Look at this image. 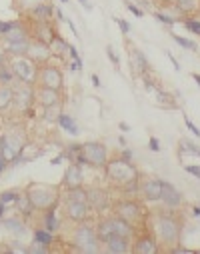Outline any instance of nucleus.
Segmentation results:
<instances>
[{
	"label": "nucleus",
	"instance_id": "nucleus-1",
	"mask_svg": "<svg viewBox=\"0 0 200 254\" xmlns=\"http://www.w3.org/2000/svg\"><path fill=\"white\" fill-rule=\"evenodd\" d=\"M104 170H106V178L112 184L124 188L126 192H130V190L134 192V190H136V186H138V168L132 162L116 158V160L106 162Z\"/></svg>",
	"mask_w": 200,
	"mask_h": 254
},
{
	"label": "nucleus",
	"instance_id": "nucleus-2",
	"mask_svg": "<svg viewBox=\"0 0 200 254\" xmlns=\"http://www.w3.org/2000/svg\"><path fill=\"white\" fill-rule=\"evenodd\" d=\"M26 196H28L30 204L34 206V210L56 208V204L60 200L58 186H50V184H42V182H32L26 188Z\"/></svg>",
	"mask_w": 200,
	"mask_h": 254
},
{
	"label": "nucleus",
	"instance_id": "nucleus-3",
	"mask_svg": "<svg viewBox=\"0 0 200 254\" xmlns=\"http://www.w3.org/2000/svg\"><path fill=\"white\" fill-rule=\"evenodd\" d=\"M88 196H86V190L82 186L70 188L68 190V200H66V216L74 222H84L88 216Z\"/></svg>",
	"mask_w": 200,
	"mask_h": 254
},
{
	"label": "nucleus",
	"instance_id": "nucleus-4",
	"mask_svg": "<svg viewBox=\"0 0 200 254\" xmlns=\"http://www.w3.org/2000/svg\"><path fill=\"white\" fill-rule=\"evenodd\" d=\"M38 64L34 60H30L28 56H18L12 60L10 64V70H12V76H16L20 82L24 84H34V80L38 78Z\"/></svg>",
	"mask_w": 200,
	"mask_h": 254
},
{
	"label": "nucleus",
	"instance_id": "nucleus-5",
	"mask_svg": "<svg viewBox=\"0 0 200 254\" xmlns=\"http://www.w3.org/2000/svg\"><path fill=\"white\" fill-rule=\"evenodd\" d=\"M74 242L76 246L82 250V252H88V254H94L100 250V240H98V234L92 226H78L76 232H74Z\"/></svg>",
	"mask_w": 200,
	"mask_h": 254
},
{
	"label": "nucleus",
	"instance_id": "nucleus-6",
	"mask_svg": "<svg viewBox=\"0 0 200 254\" xmlns=\"http://www.w3.org/2000/svg\"><path fill=\"white\" fill-rule=\"evenodd\" d=\"M24 144H26V140H24L22 134H18V132L4 134L2 138H0V146H2L0 148V156H2L6 162H12V160L18 158V154H20Z\"/></svg>",
	"mask_w": 200,
	"mask_h": 254
},
{
	"label": "nucleus",
	"instance_id": "nucleus-7",
	"mask_svg": "<svg viewBox=\"0 0 200 254\" xmlns=\"http://www.w3.org/2000/svg\"><path fill=\"white\" fill-rule=\"evenodd\" d=\"M82 156H84V164L96 166V168H104L108 162V152L106 146L100 142H86L82 144Z\"/></svg>",
	"mask_w": 200,
	"mask_h": 254
},
{
	"label": "nucleus",
	"instance_id": "nucleus-8",
	"mask_svg": "<svg viewBox=\"0 0 200 254\" xmlns=\"http://www.w3.org/2000/svg\"><path fill=\"white\" fill-rule=\"evenodd\" d=\"M156 232L166 244H176L178 238H180V224H178L176 218L164 214L156 220Z\"/></svg>",
	"mask_w": 200,
	"mask_h": 254
},
{
	"label": "nucleus",
	"instance_id": "nucleus-9",
	"mask_svg": "<svg viewBox=\"0 0 200 254\" xmlns=\"http://www.w3.org/2000/svg\"><path fill=\"white\" fill-rule=\"evenodd\" d=\"M38 82H40L44 88L60 90V88H62V82H64V78H62V72H60L56 66H50V64H46V66H42V68L38 70Z\"/></svg>",
	"mask_w": 200,
	"mask_h": 254
},
{
	"label": "nucleus",
	"instance_id": "nucleus-10",
	"mask_svg": "<svg viewBox=\"0 0 200 254\" xmlns=\"http://www.w3.org/2000/svg\"><path fill=\"white\" fill-rule=\"evenodd\" d=\"M12 102L18 106V110H30L32 102H34V90H32V84H20L18 90H14V98Z\"/></svg>",
	"mask_w": 200,
	"mask_h": 254
},
{
	"label": "nucleus",
	"instance_id": "nucleus-11",
	"mask_svg": "<svg viewBox=\"0 0 200 254\" xmlns=\"http://www.w3.org/2000/svg\"><path fill=\"white\" fill-rule=\"evenodd\" d=\"M86 196H88V206L96 212H102L108 206V194L104 192L102 188H90L86 190Z\"/></svg>",
	"mask_w": 200,
	"mask_h": 254
},
{
	"label": "nucleus",
	"instance_id": "nucleus-12",
	"mask_svg": "<svg viewBox=\"0 0 200 254\" xmlns=\"http://www.w3.org/2000/svg\"><path fill=\"white\" fill-rule=\"evenodd\" d=\"M116 216L122 218V220H126L128 224H132V222H134V220L140 216V208H138L136 202L126 200V202H120V204L116 206Z\"/></svg>",
	"mask_w": 200,
	"mask_h": 254
},
{
	"label": "nucleus",
	"instance_id": "nucleus-13",
	"mask_svg": "<svg viewBox=\"0 0 200 254\" xmlns=\"http://www.w3.org/2000/svg\"><path fill=\"white\" fill-rule=\"evenodd\" d=\"M26 56H28L30 60H34L36 64H40V62H46V60L52 56V48L46 46V44H42V42H36V40H34V44L30 42Z\"/></svg>",
	"mask_w": 200,
	"mask_h": 254
},
{
	"label": "nucleus",
	"instance_id": "nucleus-14",
	"mask_svg": "<svg viewBox=\"0 0 200 254\" xmlns=\"http://www.w3.org/2000/svg\"><path fill=\"white\" fill-rule=\"evenodd\" d=\"M54 38H56V32L50 26V22H36V28H34V40L36 42L50 46L54 42Z\"/></svg>",
	"mask_w": 200,
	"mask_h": 254
},
{
	"label": "nucleus",
	"instance_id": "nucleus-15",
	"mask_svg": "<svg viewBox=\"0 0 200 254\" xmlns=\"http://www.w3.org/2000/svg\"><path fill=\"white\" fill-rule=\"evenodd\" d=\"M64 186L66 188H76V186H82V168L80 164H70L64 172Z\"/></svg>",
	"mask_w": 200,
	"mask_h": 254
},
{
	"label": "nucleus",
	"instance_id": "nucleus-16",
	"mask_svg": "<svg viewBox=\"0 0 200 254\" xmlns=\"http://www.w3.org/2000/svg\"><path fill=\"white\" fill-rule=\"evenodd\" d=\"M142 196L146 200H160V196H162V180H148L142 186Z\"/></svg>",
	"mask_w": 200,
	"mask_h": 254
},
{
	"label": "nucleus",
	"instance_id": "nucleus-17",
	"mask_svg": "<svg viewBox=\"0 0 200 254\" xmlns=\"http://www.w3.org/2000/svg\"><path fill=\"white\" fill-rule=\"evenodd\" d=\"M104 244H106V252H126L128 250V238L126 236L112 234L104 240Z\"/></svg>",
	"mask_w": 200,
	"mask_h": 254
},
{
	"label": "nucleus",
	"instance_id": "nucleus-18",
	"mask_svg": "<svg viewBox=\"0 0 200 254\" xmlns=\"http://www.w3.org/2000/svg\"><path fill=\"white\" fill-rule=\"evenodd\" d=\"M168 206H178L180 202H182V198H180V194L176 192V188L174 186H170L168 182H162V196H160Z\"/></svg>",
	"mask_w": 200,
	"mask_h": 254
},
{
	"label": "nucleus",
	"instance_id": "nucleus-19",
	"mask_svg": "<svg viewBox=\"0 0 200 254\" xmlns=\"http://www.w3.org/2000/svg\"><path fill=\"white\" fill-rule=\"evenodd\" d=\"M38 102L46 108V106H52V104H58L60 102V94L58 90H52V88H40L38 90Z\"/></svg>",
	"mask_w": 200,
	"mask_h": 254
},
{
	"label": "nucleus",
	"instance_id": "nucleus-20",
	"mask_svg": "<svg viewBox=\"0 0 200 254\" xmlns=\"http://www.w3.org/2000/svg\"><path fill=\"white\" fill-rule=\"evenodd\" d=\"M28 38H22V40H14V42H4V50L10 52V54H18V56H26L28 52Z\"/></svg>",
	"mask_w": 200,
	"mask_h": 254
},
{
	"label": "nucleus",
	"instance_id": "nucleus-21",
	"mask_svg": "<svg viewBox=\"0 0 200 254\" xmlns=\"http://www.w3.org/2000/svg\"><path fill=\"white\" fill-rule=\"evenodd\" d=\"M132 250H134L136 254H156L158 252V248H156V244H154L152 238H140Z\"/></svg>",
	"mask_w": 200,
	"mask_h": 254
},
{
	"label": "nucleus",
	"instance_id": "nucleus-22",
	"mask_svg": "<svg viewBox=\"0 0 200 254\" xmlns=\"http://www.w3.org/2000/svg\"><path fill=\"white\" fill-rule=\"evenodd\" d=\"M176 10L180 14H192L200 10V0H176Z\"/></svg>",
	"mask_w": 200,
	"mask_h": 254
},
{
	"label": "nucleus",
	"instance_id": "nucleus-23",
	"mask_svg": "<svg viewBox=\"0 0 200 254\" xmlns=\"http://www.w3.org/2000/svg\"><path fill=\"white\" fill-rule=\"evenodd\" d=\"M52 6H48V4H38L36 8H32V14H34V18H36V22H50V16H52Z\"/></svg>",
	"mask_w": 200,
	"mask_h": 254
},
{
	"label": "nucleus",
	"instance_id": "nucleus-24",
	"mask_svg": "<svg viewBox=\"0 0 200 254\" xmlns=\"http://www.w3.org/2000/svg\"><path fill=\"white\" fill-rule=\"evenodd\" d=\"M14 90L10 86H0V110H6L12 104Z\"/></svg>",
	"mask_w": 200,
	"mask_h": 254
},
{
	"label": "nucleus",
	"instance_id": "nucleus-25",
	"mask_svg": "<svg viewBox=\"0 0 200 254\" xmlns=\"http://www.w3.org/2000/svg\"><path fill=\"white\" fill-rule=\"evenodd\" d=\"M58 122L62 124V128H64L66 132H70V134H78V126H76V122H74L68 114H60Z\"/></svg>",
	"mask_w": 200,
	"mask_h": 254
},
{
	"label": "nucleus",
	"instance_id": "nucleus-26",
	"mask_svg": "<svg viewBox=\"0 0 200 254\" xmlns=\"http://www.w3.org/2000/svg\"><path fill=\"white\" fill-rule=\"evenodd\" d=\"M60 102L58 104H52V106H46V114H44V120L46 122H54L60 118Z\"/></svg>",
	"mask_w": 200,
	"mask_h": 254
},
{
	"label": "nucleus",
	"instance_id": "nucleus-27",
	"mask_svg": "<svg viewBox=\"0 0 200 254\" xmlns=\"http://www.w3.org/2000/svg\"><path fill=\"white\" fill-rule=\"evenodd\" d=\"M2 224H4L10 232H18V234H22V232H24V224H22L20 220H16V218H4V220H2Z\"/></svg>",
	"mask_w": 200,
	"mask_h": 254
},
{
	"label": "nucleus",
	"instance_id": "nucleus-28",
	"mask_svg": "<svg viewBox=\"0 0 200 254\" xmlns=\"http://www.w3.org/2000/svg\"><path fill=\"white\" fill-rule=\"evenodd\" d=\"M16 206L20 208V212H22V214H30V212L34 210V206L30 204V200H28V196H26V194H24V196H20V194H18V198H16Z\"/></svg>",
	"mask_w": 200,
	"mask_h": 254
},
{
	"label": "nucleus",
	"instance_id": "nucleus-29",
	"mask_svg": "<svg viewBox=\"0 0 200 254\" xmlns=\"http://www.w3.org/2000/svg\"><path fill=\"white\" fill-rule=\"evenodd\" d=\"M34 240L40 242V244H44V246H48V244L52 242V234H50L48 230H46V232H44V230H36V232H34Z\"/></svg>",
	"mask_w": 200,
	"mask_h": 254
},
{
	"label": "nucleus",
	"instance_id": "nucleus-30",
	"mask_svg": "<svg viewBox=\"0 0 200 254\" xmlns=\"http://www.w3.org/2000/svg\"><path fill=\"white\" fill-rule=\"evenodd\" d=\"M132 56H134V62L138 64V68H140V70H148V60L142 56V52H140V50H132Z\"/></svg>",
	"mask_w": 200,
	"mask_h": 254
},
{
	"label": "nucleus",
	"instance_id": "nucleus-31",
	"mask_svg": "<svg viewBox=\"0 0 200 254\" xmlns=\"http://www.w3.org/2000/svg\"><path fill=\"white\" fill-rule=\"evenodd\" d=\"M56 226H58V222L54 216V208H50V210H46V230L52 232V230H56Z\"/></svg>",
	"mask_w": 200,
	"mask_h": 254
},
{
	"label": "nucleus",
	"instance_id": "nucleus-32",
	"mask_svg": "<svg viewBox=\"0 0 200 254\" xmlns=\"http://www.w3.org/2000/svg\"><path fill=\"white\" fill-rule=\"evenodd\" d=\"M18 198V192L16 190H6V192H2V196H0V202H10V200H16Z\"/></svg>",
	"mask_w": 200,
	"mask_h": 254
},
{
	"label": "nucleus",
	"instance_id": "nucleus-33",
	"mask_svg": "<svg viewBox=\"0 0 200 254\" xmlns=\"http://www.w3.org/2000/svg\"><path fill=\"white\" fill-rule=\"evenodd\" d=\"M172 38H174V42H178L180 46L190 48V50H196V44H194V42H190V40H186V38H180L178 34H172Z\"/></svg>",
	"mask_w": 200,
	"mask_h": 254
},
{
	"label": "nucleus",
	"instance_id": "nucleus-34",
	"mask_svg": "<svg viewBox=\"0 0 200 254\" xmlns=\"http://www.w3.org/2000/svg\"><path fill=\"white\" fill-rule=\"evenodd\" d=\"M186 28H188L190 32H194V34L200 36V22H196V20H186Z\"/></svg>",
	"mask_w": 200,
	"mask_h": 254
},
{
	"label": "nucleus",
	"instance_id": "nucleus-35",
	"mask_svg": "<svg viewBox=\"0 0 200 254\" xmlns=\"http://www.w3.org/2000/svg\"><path fill=\"white\" fill-rule=\"evenodd\" d=\"M114 22L120 26V30H122L124 34H128V32H130V24H128V22H124L122 18H114Z\"/></svg>",
	"mask_w": 200,
	"mask_h": 254
},
{
	"label": "nucleus",
	"instance_id": "nucleus-36",
	"mask_svg": "<svg viewBox=\"0 0 200 254\" xmlns=\"http://www.w3.org/2000/svg\"><path fill=\"white\" fill-rule=\"evenodd\" d=\"M106 54H108V58H110V60L114 62V66H118V56L114 54V50H112V46H108V48H106Z\"/></svg>",
	"mask_w": 200,
	"mask_h": 254
},
{
	"label": "nucleus",
	"instance_id": "nucleus-37",
	"mask_svg": "<svg viewBox=\"0 0 200 254\" xmlns=\"http://www.w3.org/2000/svg\"><path fill=\"white\" fill-rule=\"evenodd\" d=\"M126 8L132 12V14H136V16H142V10H138L134 4H132V2H126Z\"/></svg>",
	"mask_w": 200,
	"mask_h": 254
},
{
	"label": "nucleus",
	"instance_id": "nucleus-38",
	"mask_svg": "<svg viewBox=\"0 0 200 254\" xmlns=\"http://www.w3.org/2000/svg\"><path fill=\"white\" fill-rule=\"evenodd\" d=\"M156 18H158L160 22H164V24H174V18H170V16H164V14H156Z\"/></svg>",
	"mask_w": 200,
	"mask_h": 254
},
{
	"label": "nucleus",
	"instance_id": "nucleus-39",
	"mask_svg": "<svg viewBox=\"0 0 200 254\" xmlns=\"http://www.w3.org/2000/svg\"><path fill=\"white\" fill-rule=\"evenodd\" d=\"M184 122H186V126H188V128H190V130H192V132H194L196 136H200V130L196 128V126H194V124H192V122H190L188 118H184Z\"/></svg>",
	"mask_w": 200,
	"mask_h": 254
},
{
	"label": "nucleus",
	"instance_id": "nucleus-40",
	"mask_svg": "<svg viewBox=\"0 0 200 254\" xmlns=\"http://www.w3.org/2000/svg\"><path fill=\"white\" fill-rule=\"evenodd\" d=\"M8 250H10V252H28V248H24V246H20V244H18V246H16V244H12Z\"/></svg>",
	"mask_w": 200,
	"mask_h": 254
},
{
	"label": "nucleus",
	"instance_id": "nucleus-41",
	"mask_svg": "<svg viewBox=\"0 0 200 254\" xmlns=\"http://www.w3.org/2000/svg\"><path fill=\"white\" fill-rule=\"evenodd\" d=\"M186 170H188L190 174H194L196 178H200V168H198V166H186Z\"/></svg>",
	"mask_w": 200,
	"mask_h": 254
},
{
	"label": "nucleus",
	"instance_id": "nucleus-42",
	"mask_svg": "<svg viewBox=\"0 0 200 254\" xmlns=\"http://www.w3.org/2000/svg\"><path fill=\"white\" fill-rule=\"evenodd\" d=\"M150 148H152L154 152H158V150H160V146H158V140H156V138H150Z\"/></svg>",
	"mask_w": 200,
	"mask_h": 254
},
{
	"label": "nucleus",
	"instance_id": "nucleus-43",
	"mask_svg": "<svg viewBox=\"0 0 200 254\" xmlns=\"http://www.w3.org/2000/svg\"><path fill=\"white\" fill-rule=\"evenodd\" d=\"M78 2H82L86 10H92V6H90V2H88V0H78Z\"/></svg>",
	"mask_w": 200,
	"mask_h": 254
},
{
	"label": "nucleus",
	"instance_id": "nucleus-44",
	"mask_svg": "<svg viewBox=\"0 0 200 254\" xmlns=\"http://www.w3.org/2000/svg\"><path fill=\"white\" fill-rule=\"evenodd\" d=\"M4 166H6V160H4L2 156H0V172H2V170H4Z\"/></svg>",
	"mask_w": 200,
	"mask_h": 254
},
{
	"label": "nucleus",
	"instance_id": "nucleus-45",
	"mask_svg": "<svg viewBox=\"0 0 200 254\" xmlns=\"http://www.w3.org/2000/svg\"><path fill=\"white\" fill-rule=\"evenodd\" d=\"M92 82H94V86H100V80H98V76H96V74L92 76Z\"/></svg>",
	"mask_w": 200,
	"mask_h": 254
},
{
	"label": "nucleus",
	"instance_id": "nucleus-46",
	"mask_svg": "<svg viewBox=\"0 0 200 254\" xmlns=\"http://www.w3.org/2000/svg\"><path fill=\"white\" fill-rule=\"evenodd\" d=\"M192 78H194V82H198V86H200V74H192Z\"/></svg>",
	"mask_w": 200,
	"mask_h": 254
},
{
	"label": "nucleus",
	"instance_id": "nucleus-47",
	"mask_svg": "<svg viewBox=\"0 0 200 254\" xmlns=\"http://www.w3.org/2000/svg\"><path fill=\"white\" fill-rule=\"evenodd\" d=\"M2 62H4V54H2V50H0V66H2Z\"/></svg>",
	"mask_w": 200,
	"mask_h": 254
},
{
	"label": "nucleus",
	"instance_id": "nucleus-48",
	"mask_svg": "<svg viewBox=\"0 0 200 254\" xmlns=\"http://www.w3.org/2000/svg\"><path fill=\"white\" fill-rule=\"evenodd\" d=\"M2 212H4V202H0V216H2Z\"/></svg>",
	"mask_w": 200,
	"mask_h": 254
},
{
	"label": "nucleus",
	"instance_id": "nucleus-49",
	"mask_svg": "<svg viewBox=\"0 0 200 254\" xmlns=\"http://www.w3.org/2000/svg\"><path fill=\"white\" fill-rule=\"evenodd\" d=\"M192 212H194V214H196V216H198V214H200V208H198V206H196V208H192Z\"/></svg>",
	"mask_w": 200,
	"mask_h": 254
},
{
	"label": "nucleus",
	"instance_id": "nucleus-50",
	"mask_svg": "<svg viewBox=\"0 0 200 254\" xmlns=\"http://www.w3.org/2000/svg\"><path fill=\"white\" fill-rule=\"evenodd\" d=\"M62 2H68V0H62Z\"/></svg>",
	"mask_w": 200,
	"mask_h": 254
}]
</instances>
